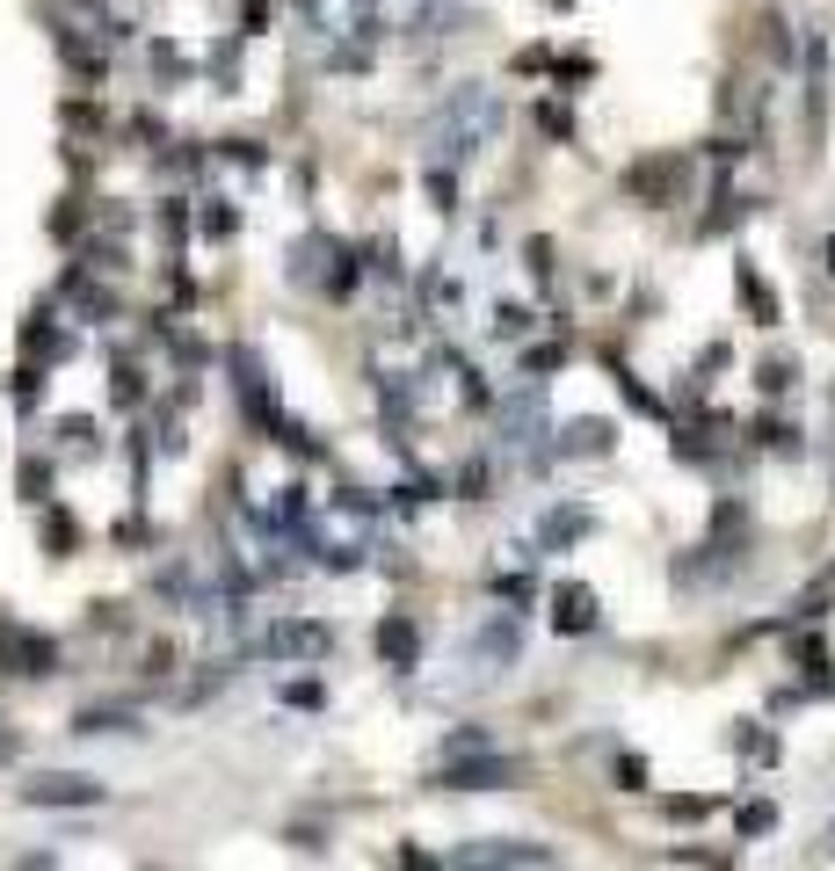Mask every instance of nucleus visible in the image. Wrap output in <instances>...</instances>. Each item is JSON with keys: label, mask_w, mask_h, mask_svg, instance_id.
<instances>
[{"label": "nucleus", "mask_w": 835, "mask_h": 871, "mask_svg": "<svg viewBox=\"0 0 835 871\" xmlns=\"http://www.w3.org/2000/svg\"><path fill=\"white\" fill-rule=\"evenodd\" d=\"M494 131H502V103H494V87L465 80L443 103V117H436V153L443 160H472L480 146H494Z\"/></svg>", "instance_id": "obj_1"}, {"label": "nucleus", "mask_w": 835, "mask_h": 871, "mask_svg": "<svg viewBox=\"0 0 835 871\" xmlns=\"http://www.w3.org/2000/svg\"><path fill=\"white\" fill-rule=\"evenodd\" d=\"M261 654L269 662H320L328 654V625H269L261 632Z\"/></svg>", "instance_id": "obj_2"}, {"label": "nucleus", "mask_w": 835, "mask_h": 871, "mask_svg": "<svg viewBox=\"0 0 835 871\" xmlns=\"http://www.w3.org/2000/svg\"><path fill=\"white\" fill-rule=\"evenodd\" d=\"M451 864H553L545 842H516V836H488V842H465Z\"/></svg>", "instance_id": "obj_3"}, {"label": "nucleus", "mask_w": 835, "mask_h": 871, "mask_svg": "<svg viewBox=\"0 0 835 871\" xmlns=\"http://www.w3.org/2000/svg\"><path fill=\"white\" fill-rule=\"evenodd\" d=\"M22 799L30 806H95L103 784L95 777H36V784H22Z\"/></svg>", "instance_id": "obj_4"}, {"label": "nucleus", "mask_w": 835, "mask_h": 871, "mask_svg": "<svg viewBox=\"0 0 835 871\" xmlns=\"http://www.w3.org/2000/svg\"><path fill=\"white\" fill-rule=\"evenodd\" d=\"M443 784H451V792H494V784H509V763H502V755H480V763H443Z\"/></svg>", "instance_id": "obj_5"}, {"label": "nucleus", "mask_w": 835, "mask_h": 871, "mask_svg": "<svg viewBox=\"0 0 835 871\" xmlns=\"http://www.w3.org/2000/svg\"><path fill=\"white\" fill-rule=\"evenodd\" d=\"M502 436H509V451H531L538 443V393H516L502 407Z\"/></svg>", "instance_id": "obj_6"}, {"label": "nucleus", "mask_w": 835, "mask_h": 871, "mask_svg": "<svg viewBox=\"0 0 835 871\" xmlns=\"http://www.w3.org/2000/svg\"><path fill=\"white\" fill-rule=\"evenodd\" d=\"M553 617H559V632H589V625H596V589L567 581V589L553 595Z\"/></svg>", "instance_id": "obj_7"}, {"label": "nucleus", "mask_w": 835, "mask_h": 871, "mask_svg": "<svg viewBox=\"0 0 835 871\" xmlns=\"http://www.w3.org/2000/svg\"><path fill=\"white\" fill-rule=\"evenodd\" d=\"M378 654H385L393 668H415V662H421L415 625H407V617H385V625H378Z\"/></svg>", "instance_id": "obj_8"}, {"label": "nucleus", "mask_w": 835, "mask_h": 871, "mask_svg": "<svg viewBox=\"0 0 835 871\" xmlns=\"http://www.w3.org/2000/svg\"><path fill=\"white\" fill-rule=\"evenodd\" d=\"M559 451H575V458H596V451H610V429H603V421H575V429L559 436Z\"/></svg>", "instance_id": "obj_9"}, {"label": "nucleus", "mask_w": 835, "mask_h": 871, "mask_svg": "<svg viewBox=\"0 0 835 871\" xmlns=\"http://www.w3.org/2000/svg\"><path fill=\"white\" fill-rule=\"evenodd\" d=\"M770 820H778L770 806H749V814H741V836H770Z\"/></svg>", "instance_id": "obj_10"}, {"label": "nucleus", "mask_w": 835, "mask_h": 871, "mask_svg": "<svg viewBox=\"0 0 835 871\" xmlns=\"http://www.w3.org/2000/svg\"><path fill=\"white\" fill-rule=\"evenodd\" d=\"M821 857H835V820H828V836H821Z\"/></svg>", "instance_id": "obj_11"}, {"label": "nucleus", "mask_w": 835, "mask_h": 871, "mask_svg": "<svg viewBox=\"0 0 835 871\" xmlns=\"http://www.w3.org/2000/svg\"><path fill=\"white\" fill-rule=\"evenodd\" d=\"M828 269H835V240H828Z\"/></svg>", "instance_id": "obj_12"}]
</instances>
